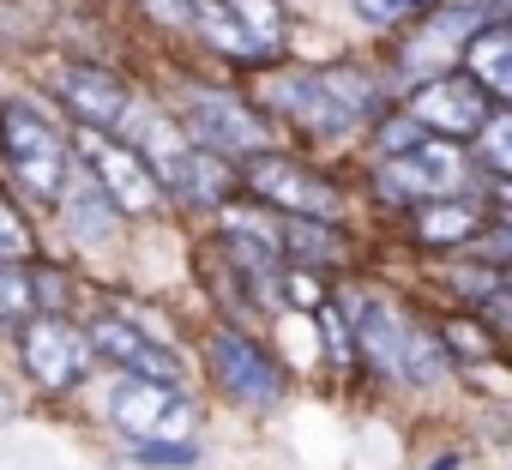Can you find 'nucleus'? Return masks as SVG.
<instances>
[{
	"instance_id": "nucleus-1",
	"label": "nucleus",
	"mask_w": 512,
	"mask_h": 470,
	"mask_svg": "<svg viewBox=\"0 0 512 470\" xmlns=\"http://www.w3.org/2000/svg\"><path fill=\"white\" fill-rule=\"evenodd\" d=\"M0 157L19 175V187L37 205H55L67 187V139L31 109V103H0Z\"/></svg>"
},
{
	"instance_id": "nucleus-2",
	"label": "nucleus",
	"mask_w": 512,
	"mask_h": 470,
	"mask_svg": "<svg viewBox=\"0 0 512 470\" xmlns=\"http://www.w3.org/2000/svg\"><path fill=\"white\" fill-rule=\"evenodd\" d=\"M235 181L260 199V205H278L290 217H326V223H338V211H344L338 187L320 169H308L296 157H278V151H247V169Z\"/></svg>"
},
{
	"instance_id": "nucleus-3",
	"label": "nucleus",
	"mask_w": 512,
	"mask_h": 470,
	"mask_svg": "<svg viewBox=\"0 0 512 470\" xmlns=\"http://www.w3.org/2000/svg\"><path fill=\"white\" fill-rule=\"evenodd\" d=\"M464 175H470V157L458 151V139H440V133L380 157V193L404 199V205H422V199H440V193H464Z\"/></svg>"
},
{
	"instance_id": "nucleus-4",
	"label": "nucleus",
	"mask_w": 512,
	"mask_h": 470,
	"mask_svg": "<svg viewBox=\"0 0 512 470\" xmlns=\"http://www.w3.org/2000/svg\"><path fill=\"white\" fill-rule=\"evenodd\" d=\"M19 362L43 392H73L91 374V344L79 326H67L61 314H31L19 326Z\"/></svg>"
},
{
	"instance_id": "nucleus-5",
	"label": "nucleus",
	"mask_w": 512,
	"mask_h": 470,
	"mask_svg": "<svg viewBox=\"0 0 512 470\" xmlns=\"http://www.w3.org/2000/svg\"><path fill=\"white\" fill-rule=\"evenodd\" d=\"M79 157H85L91 181L109 193V205H115V211L145 217V211H157V205H163V181L151 175V163H145L127 139H115V133H85V139H79Z\"/></svg>"
},
{
	"instance_id": "nucleus-6",
	"label": "nucleus",
	"mask_w": 512,
	"mask_h": 470,
	"mask_svg": "<svg viewBox=\"0 0 512 470\" xmlns=\"http://www.w3.org/2000/svg\"><path fill=\"white\" fill-rule=\"evenodd\" d=\"M181 109H187L193 145H211V151H223V157H235V151H266V145H272L266 115L253 109V103H241L235 91H187Z\"/></svg>"
},
{
	"instance_id": "nucleus-7",
	"label": "nucleus",
	"mask_w": 512,
	"mask_h": 470,
	"mask_svg": "<svg viewBox=\"0 0 512 470\" xmlns=\"http://www.w3.org/2000/svg\"><path fill=\"white\" fill-rule=\"evenodd\" d=\"M500 103L458 67V73H434V79H422V85H410V115L428 127V133H440V139H470L488 115H494Z\"/></svg>"
},
{
	"instance_id": "nucleus-8",
	"label": "nucleus",
	"mask_w": 512,
	"mask_h": 470,
	"mask_svg": "<svg viewBox=\"0 0 512 470\" xmlns=\"http://www.w3.org/2000/svg\"><path fill=\"white\" fill-rule=\"evenodd\" d=\"M211 374H217V386H223L235 404H247V410H272V404L284 398L278 362L253 344L247 332H235V326L211 332Z\"/></svg>"
},
{
	"instance_id": "nucleus-9",
	"label": "nucleus",
	"mask_w": 512,
	"mask_h": 470,
	"mask_svg": "<svg viewBox=\"0 0 512 470\" xmlns=\"http://www.w3.org/2000/svg\"><path fill=\"white\" fill-rule=\"evenodd\" d=\"M109 410H115V422H121L133 440H187V428H193V404H187L169 380L121 374Z\"/></svg>"
},
{
	"instance_id": "nucleus-10",
	"label": "nucleus",
	"mask_w": 512,
	"mask_h": 470,
	"mask_svg": "<svg viewBox=\"0 0 512 470\" xmlns=\"http://www.w3.org/2000/svg\"><path fill=\"white\" fill-rule=\"evenodd\" d=\"M85 344H91V356H103V362H115L121 374H139V380H181V356L169 350V344H157L151 332H139L133 320H115V314H97L91 326H85Z\"/></svg>"
},
{
	"instance_id": "nucleus-11",
	"label": "nucleus",
	"mask_w": 512,
	"mask_h": 470,
	"mask_svg": "<svg viewBox=\"0 0 512 470\" xmlns=\"http://www.w3.org/2000/svg\"><path fill=\"white\" fill-rule=\"evenodd\" d=\"M55 91H61V103L79 115L85 133H127V115H133L127 79H115V73H103V67H67V73L55 79Z\"/></svg>"
},
{
	"instance_id": "nucleus-12",
	"label": "nucleus",
	"mask_w": 512,
	"mask_h": 470,
	"mask_svg": "<svg viewBox=\"0 0 512 470\" xmlns=\"http://www.w3.org/2000/svg\"><path fill=\"white\" fill-rule=\"evenodd\" d=\"M482 19H494L488 7H428V19L416 25V37H410V49H404V73L410 79H434V73H446L452 61H458V49H464V37L482 25Z\"/></svg>"
},
{
	"instance_id": "nucleus-13",
	"label": "nucleus",
	"mask_w": 512,
	"mask_h": 470,
	"mask_svg": "<svg viewBox=\"0 0 512 470\" xmlns=\"http://www.w3.org/2000/svg\"><path fill=\"white\" fill-rule=\"evenodd\" d=\"M272 109L290 115L302 133H350V127H356V121L338 109V97H332V85H326L320 73H284V79L272 85Z\"/></svg>"
},
{
	"instance_id": "nucleus-14",
	"label": "nucleus",
	"mask_w": 512,
	"mask_h": 470,
	"mask_svg": "<svg viewBox=\"0 0 512 470\" xmlns=\"http://www.w3.org/2000/svg\"><path fill=\"white\" fill-rule=\"evenodd\" d=\"M163 187H175V193L193 199V205H223L241 181H235V169H229L223 151H211V145H181V151L169 157V169H163Z\"/></svg>"
},
{
	"instance_id": "nucleus-15",
	"label": "nucleus",
	"mask_w": 512,
	"mask_h": 470,
	"mask_svg": "<svg viewBox=\"0 0 512 470\" xmlns=\"http://www.w3.org/2000/svg\"><path fill=\"white\" fill-rule=\"evenodd\" d=\"M404 314L386 296H362L356 320H350V350L374 368V374H398V350H404Z\"/></svg>"
},
{
	"instance_id": "nucleus-16",
	"label": "nucleus",
	"mask_w": 512,
	"mask_h": 470,
	"mask_svg": "<svg viewBox=\"0 0 512 470\" xmlns=\"http://www.w3.org/2000/svg\"><path fill=\"white\" fill-rule=\"evenodd\" d=\"M458 67L494 97V103H506L512 97V31H506V19L494 13V19H482L470 37H464V49H458Z\"/></svg>"
},
{
	"instance_id": "nucleus-17",
	"label": "nucleus",
	"mask_w": 512,
	"mask_h": 470,
	"mask_svg": "<svg viewBox=\"0 0 512 470\" xmlns=\"http://www.w3.org/2000/svg\"><path fill=\"white\" fill-rule=\"evenodd\" d=\"M488 223V205L464 199V193H440V199H422L410 211V235L428 248H458V242H476Z\"/></svg>"
},
{
	"instance_id": "nucleus-18",
	"label": "nucleus",
	"mask_w": 512,
	"mask_h": 470,
	"mask_svg": "<svg viewBox=\"0 0 512 470\" xmlns=\"http://www.w3.org/2000/svg\"><path fill=\"white\" fill-rule=\"evenodd\" d=\"M61 205H67V229H73V242L97 248V242H109V235H115V205H109V193H103L91 175H67Z\"/></svg>"
},
{
	"instance_id": "nucleus-19",
	"label": "nucleus",
	"mask_w": 512,
	"mask_h": 470,
	"mask_svg": "<svg viewBox=\"0 0 512 470\" xmlns=\"http://www.w3.org/2000/svg\"><path fill=\"white\" fill-rule=\"evenodd\" d=\"M278 248H284V260H296L302 272H320V266H338V260H344L338 223H326V217H284V223H278Z\"/></svg>"
},
{
	"instance_id": "nucleus-20",
	"label": "nucleus",
	"mask_w": 512,
	"mask_h": 470,
	"mask_svg": "<svg viewBox=\"0 0 512 470\" xmlns=\"http://www.w3.org/2000/svg\"><path fill=\"white\" fill-rule=\"evenodd\" d=\"M187 25L217 49V55H235V61H260V43H253L235 19L229 0H187Z\"/></svg>"
},
{
	"instance_id": "nucleus-21",
	"label": "nucleus",
	"mask_w": 512,
	"mask_h": 470,
	"mask_svg": "<svg viewBox=\"0 0 512 470\" xmlns=\"http://www.w3.org/2000/svg\"><path fill=\"white\" fill-rule=\"evenodd\" d=\"M440 368H446V350H440V338H434V332H416V326H404L398 380H410V386H434V380H440Z\"/></svg>"
},
{
	"instance_id": "nucleus-22",
	"label": "nucleus",
	"mask_w": 512,
	"mask_h": 470,
	"mask_svg": "<svg viewBox=\"0 0 512 470\" xmlns=\"http://www.w3.org/2000/svg\"><path fill=\"white\" fill-rule=\"evenodd\" d=\"M320 79L332 85V97H338V109H344V115H350L356 127H362V121H368V115L380 109V85H374L368 73H356V67H326Z\"/></svg>"
},
{
	"instance_id": "nucleus-23",
	"label": "nucleus",
	"mask_w": 512,
	"mask_h": 470,
	"mask_svg": "<svg viewBox=\"0 0 512 470\" xmlns=\"http://www.w3.org/2000/svg\"><path fill=\"white\" fill-rule=\"evenodd\" d=\"M37 308V284H31V266L13 260V266H0V326H25Z\"/></svg>"
},
{
	"instance_id": "nucleus-24",
	"label": "nucleus",
	"mask_w": 512,
	"mask_h": 470,
	"mask_svg": "<svg viewBox=\"0 0 512 470\" xmlns=\"http://www.w3.org/2000/svg\"><path fill=\"white\" fill-rule=\"evenodd\" d=\"M229 7H235L241 31L260 43V55H272L284 43V7H278V0H229Z\"/></svg>"
},
{
	"instance_id": "nucleus-25",
	"label": "nucleus",
	"mask_w": 512,
	"mask_h": 470,
	"mask_svg": "<svg viewBox=\"0 0 512 470\" xmlns=\"http://www.w3.org/2000/svg\"><path fill=\"white\" fill-rule=\"evenodd\" d=\"M470 139H476V157H482V169H488V175L500 181V175L512 169V121H506V115L494 109V115H488V121H482V127H476Z\"/></svg>"
},
{
	"instance_id": "nucleus-26",
	"label": "nucleus",
	"mask_w": 512,
	"mask_h": 470,
	"mask_svg": "<svg viewBox=\"0 0 512 470\" xmlns=\"http://www.w3.org/2000/svg\"><path fill=\"white\" fill-rule=\"evenodd\" d=\"M356 7V19H368L374 31H392V25H410V19H422L434 0H350Z\"/></svg>"
},
{
	"instance_id": "nucleus-27",
	"label": "nucleus",
	"mask_w": 512,
	"mask_h": 470,
	"mask_svg": "<svg viewBox=\"0 0 512 470\" xmlns=\"http://www.w3.org/2000/svg\"><path fill=\"white\" fill-rule=\"evenodd\" d=\"M314 320H320V332H326V350H332V368H350V320H344V308L338 302H320L314 308Z\"/></svg>"
},
{
	"instance_id": "nucleus-28",
	"label": "nucleus",
	"mask_w": 512,
	"mask_h": 470,
	"mask_svg": "<svg viewBox=\"0 0 512 470\" xmlns=\"http://www.w3.org/2000/svg\"><path fill=\"white\" fill-rule=\"evenodd\" d=\"M31 254V229H25V217L7 205V193H0V260H25Z\"/></svg>"
},
{
	"instance_id": "nucleus-29",
	"label": "nucleus",
	"mask_w": 512,
	"mask_h": 470,
	"mask_svg": "<svg viewBox=\"0 0 512 470\" xmlns=\"http://www.w3.org/2000/svg\"><path fill=\"white\" fill-rule=\"evenodd\" d=\"M416 139H428V127H422L416 115H386V121H380V157H392V151H404V145H416Z\"/></svg>"
},
{
	"instance_id": "nucleus-30",
	"label": "nucleus",
	"mask_w": 512,
	"mask_h": 470,
	"mask_svg": "<svg viewBox=\"0 0 512 470\" xmlns=\"http://www.w3.org/2000/svg\"><path fill=\"white\" fill-rule=\"evenodd\" d=\"M157 25H187V0H139Z\"/></svg>"
},
{
	"instance_id": "nucleus-31",
	"label": "nucleus",
	"mask_w": 512,
	"mask_h": 470,
	"mask_svg": "<svg viewBox=\"0 0 512 470\" xmlns=\"http://www.w3.org/2000/svg\"><path fill=\"white\" fill-rule=\"evenodd\" d=\"M7 416H13V392H7V386H0V422H7Z\"/></svg>"
}]
</instances>
